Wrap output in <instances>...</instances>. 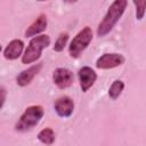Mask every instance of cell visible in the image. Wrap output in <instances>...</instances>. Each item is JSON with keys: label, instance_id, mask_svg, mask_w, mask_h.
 <instances>
[{"label": "cell", "instance_id": "cell-4", "mask_svg": "<svg viewBox=\"0 0 146 146\" xmlns=\"http://www.w3.org/2000/svg\"><path fill=\"white\" fill-rule=\"evenodd\" d=\"M91 40H92V31L89 26H86L71 41L68 47L70 56L73 58H78L81 55V52L89 46Z\"/></svg>", "mask_w": 146, "mask_h": 146}, {"label": "cell", "instance_id": "cell-9", "mask_svg": "<svg viewBox=\"0 0 146 146\" xmlns=\"http://www.w3.org/2000/svg\"><path fill=\"white\" fill-rule=\"evenodd\" d=\"M41 67H42V63H39V64H35V65L30 66L27 70L22 71V72L18 74V76L16 78L17 84H18V86H22V87L30 84L31 81L34 79V76L40 72Z\"/></svg>", "mask_w": 146, "mask_h": 146}, {"label": "cell", "instance_id": "cell-17", "mask_svg": "<svg viewBox=\"0 0 146 146\" xmlns=\"http://www.w3.org/2000/svg\"><path fill=\"white\" fill-rule=\"evenodd\" d=\"M0 51H1V46H0Z\"/></svg>", "mask_w": 146, "mask_h": 146}, {"label": "cell", "instance_id": "cell-3", "mask_svg": "<svg viewBox=\"0 0 146 146\" xmlns=\"http://www.w3.org/2000/svg\"><path fill=\"white\" fill-rule=\"evenodd\" d=\"M50 43V38L47 34H41V35H36L34 36L27 48L24 51V55L22 56V63L23 64H31L33 62H35L36 59L40 58L41 56V51L47 48Z\"/></svg>", "mask_w": 146, "mask_h": 146}, {"label": "cell", "instance_id": "cell-13", "mask_svg": "<svg viewBox=\"0 0 146 146\" xmlns=\"http://www.w3.org/2000/svg\"><path fill=\"white\" fill-rule=\"evenodd\" d=\"M123 88H124V83H123L121 80H115V81L111 84V87H110V89H108V96H110L113 100H115V99L119 98V96L122 94Z\"/></svg>", "mask_w": 146, "mask_h": 146}, {"label": "cell", "instance_id": "cell-8", "mask_svg": "<svg viewBox=\"0 0 146 146\" xmlns=\"http://www.w3.org/2000/svg\"><path fill=\"white\" fill-rule=\"evenodd\" d=\"M78 76L80 80V86L82 91H88L89 88H91V86L95 83L96 79H97V74L95 73V71L91 67L84 66L82 68L79 70L78 72Z\"/></svg>", "mask_w": 146, "mask_h": 146}, {"label": "cell", "instance_id": "cell-12", "mask_svg": "<svg viewBox=\"0 0 146 146\" xmlns=\"http://www.w3.org/2000/svg\"><path fill=\"white\" fill-rule=\"evenodd\" d=\"M38 139L46 145H51L55 141V132L51 128H44L39 132Z\"/></svg>", "mask_w": 146, "mask_h": 146}, {"label": "cell", "instance_id": "cell-15", "mask_svg": "<svg viewBox=\"0 0 146 146\" xmlns=\"http://www.w3.org/2000/svg\"><path fill=\"white\" fill-rule=\"evenodd\" d=\"M137 7L136 9V16H137V19H143L144 17V14H145V6H146V1L145 0H139V1H135L133 2Z\"/></svg>", "mask_w": 146, "mask_h": 146}, {"label": "cell", "instance_id": "cell-1", "mask_svg": "<svg viewBox=\"0 0 146 146\" xmlns=\"http://www.w3.org/2000/svg\"><path fill=\"white\" fill-rule=\"evenodd\" d=\"M127 8V1L125 0H115L108 8L107 14L104 16L103 21L99 23L97 29V35L104 36L107 33L112 31L114 25L117 23L120 17L123 15L124 10Z\"/></svg>", "mask_w": 146, "mask_h": 146}, {"label": "cell", "instance_id": "cell-10", "mask_svg": "<svg viewBox=\"0 0 146 146\" xmlns=\"http://www.w3.org/2000/svg\"><path fill=\"white\" fill-rule=\"evenodd\" d=\"M23 49H24V42L19 39H15V40L10 41L8 43V46L6 47V49L3 51V56L6 59H9V60L16 59L22 55Z\"/></svg>", "mask_w": 146, "mask_h": 146}, {"label": "cell", "instance_id": "cell-14", "mask_svg": "<svg viewBox=\"0 0 146 146\" xmlns=\"http://www.w3.org/2000/svg\"><path fill=\"white\" fill-rule=\"evenodd\" d=\"M67 41H68V33H67V32H63V33H60L59 36H58V39H57L56 42H55L54 50L57 51V52L64 50V48H65Z\"/></svg>", "mask_w": 146, "mask_h": 146}, {"label": "cell", "instance_id": "cell-2", "mask_svg": "<svg viewBox=\"0 0 146 146\" xmlns=\"http://www.w3.org/2000/svg\"><path fill=\"white\" fill-rule=\"evenodd\" d=\"M43 114H44L43 107L40 105H33V106L27 107L25 110V112L21 115L17 123L15 124V130L16 131L31 130L40 122Z\"/></svg>", "mask_w": 146, "mask_h": 146}, {"label": "cell", "instance_id": "cell-11", "mask_svg": "<svg viewBox=\"0 0 146 146\" xmlns=\"http://www.w3.org/2000/svg\"><path fill=\"white\" fill-rule=\"evenodd\" d=\"M47 24H48V19H47V16L44 14H40L38 16V18L27 27V30L25 31V36H34V35H38L39 33H41L42 31L46 30L47 27Z\"/></svg>", "mask_w": 146, "mask_h": 146}, {"label": "cell", "instance_id": "cell-6", "mask_svg": "<svg viewBox=\"0 0 146 146\" xmlns=\"http://www.w3.org/2000/svg\"><path fill=\"white\" fill-rule=\"evenodd\" d=\"M52 80H54V83L58 88L65 89V88L70 87L73 83L74 75H73V73L70 70L64 68V67H58V68H56L54 71Z\"/></svg>", "mask_w": 146, "mask_h": 146}, {"label": "cell", "instance_id": "cell-16", "mask_svg": "<svg viewBox=\"0 0 146 146\" xmlns=\"http://www.w3.org/2000/svg\"><path fill=\"white\" fill-rule=\"evenodd\" d=\"M6 96H7V90L3 86H0V110L2 108L5 100H6Z\"/></svg>", "mask_w": 146, "mask_h": 146}, {"label": "cell", "instance_id": "cell-5", "mask_svg": "<svg viewBox=\"0 0 146 146\" xmlns=\"http://www.w3.org/2000/svg\"><path fill=\"white\" fill-rule=\"evenodd\" d=\"M123 63H124V57L121 54H104L97 59L96 66L102 70H108L120 66Z\"/></svg>", "mask_w": 146, "mask_h": 146}, {"label": "cell", "instance_id": "cell-7", "mask_svg": "<svg viewBox=\"0 0 146 146\" xmlns=\"http://www.w3.org/2000/svg\"><path fill=\"white\" fill-rule=\"evenodd\" d=\"M54 107H55L56 113L60 117H68L73 113L74 103L68 96H63V97H59L58 99H56Z\"/></svg>", "mask_w": 146, "mask_h": 146}]
</instances>
